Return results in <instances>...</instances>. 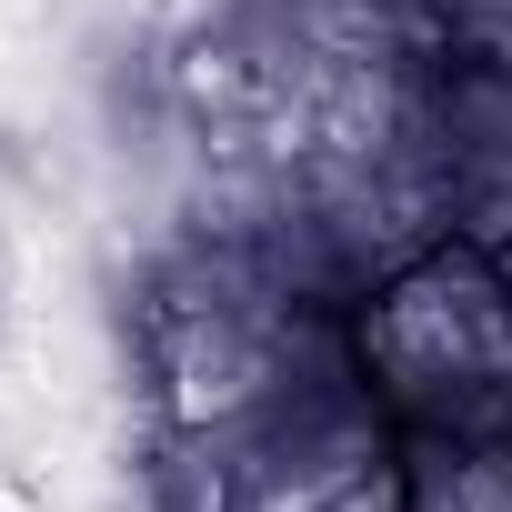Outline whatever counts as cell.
I'll return each mask as SVG.
<instances>
[{
    "label": "cell",
    "instance_id": "obj_1",
    "mask_svg": "<svg viewBox=\"0 0 512 512\" xmlns=\"http://www.w3.org/2000/svg\"><path fill=\"white\" fill-rule=\"evenodd\" d=\"M352 352L392 432H512V262L492 241H422L352 302Z\"/></svg>",
    "mask_w": 512,
    "mask_h": 512
},
{
    "label": "cell",
    "instance_id": "obj_2",
    "mask_svg": "<svg viewBox=\"0 0 512 512\" xmlns=\"http://www.w3.org/2000/svg\"><path fill=\"white\" fill-rule=\"evenodd\" d=\"M402 512H512V432H392Z\"/></svg>",
    "mask_w": 512,
    "mask_h": 512
},
{
    "label": "cell",
    "instance_id": "obj_3",
    "mask_svg": "<svg viewBox=\"0 0 512 512\" xmlns=\"http://www.w3.org/2000/svg\"><path fill=\"white\" fill-rule=\"evenodd\" d=\"M0 512H51V502H41V482H31V472L0 462Z\"/></svg>",
    "mask_w": 512,
    "mask_h": 512
},
{
    "label": "cell",
    "instance_id": "obj_4",
    "mask_svg": "<svg viewBox=\"0 0 512 512\" xmlns=\"http://www.w3.org/2000/svg\"><path fill=\"white\" fill-rule=\"evenodd\" d=\"M0 322H11V241H0Z\"/></svg>",
    "mask_w": 512,
    "mask_h": 512
}]
</instances>
